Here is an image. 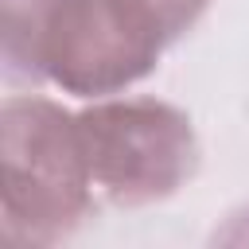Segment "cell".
Wrapping results in <instances>:
<instances>
[{
    "label": "cell",
    "instance_id": "1",
    "mask_svg": "<svg viewBox=\"0 0 249 249\" xmlns=\"http://www.w3.org/2000/svg\"><path fill=\"white\" fill-rule=\"evenodd\" d=\"M163 51L117 0H0V70L12 89L113 97L156 74Z\"/></svg>",
    "mask_w": 249,
    "mask_h": 249
},
{
    "label": "cell",
    "instance_id": "2",
    "mask_svg": "<svg viewBox=\"0 0 249 249\" xmlns=\"http://www.w3.org/2000/svg\"><path fill=\"white\" fill-rule=\"evenodd\" d=\"M97 210L78 113L35 89L0 105V237L58 245Z\"/></svg>",
    "mask_w": 249,
    "mask_h": 249
},
{
    "label": "cell",
    "instance_id": "3",
    "mask_svg": "<svg viewBox=\"0 0 249 249\" xmlns=\"http://www.w3.org/2000/svg\"><path fill=\"white\" fill-rule=\"evenodd\" d=\"M78 128L93 187L109 206L140 210L167 202L198 175V132L191 117L163 97H97L78 109Z\"/></svg>",
    "mask_w": 249,
    "mask_h": 249
},
{
    "label": "cell",
    "instance_id": "4",
    "mask_svg": "<svg viewBox=\"0 0 249 249\" xmlns=\"http://www.w3.org/2000/svg\"><path fill=\"white\" fill-rule=\"evenodd\" d=\"M132 19H140L163 47H175L187 39L198 19L210 12V0H117Z\"/></svg>",
    "mask_w": 249,
    "mask_h": 249
}]
</instances>
